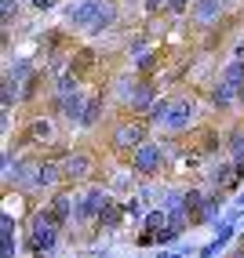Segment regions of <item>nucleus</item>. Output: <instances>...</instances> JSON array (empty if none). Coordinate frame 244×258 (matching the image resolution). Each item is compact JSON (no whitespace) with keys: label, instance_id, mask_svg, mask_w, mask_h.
<instances>
[{"label":"nucleus","instance_id":"nucleus-1","mask_svg":"<svg viewBox=\"0 0 244 258\" xmlns=\"http://www.w3.org/2000/svg\"><path fill=\"white\" fill-rule=\"evenodd\" d=\"M62 233H66V229L51 218V211L40 208L37 215L29 218V226H26L22 247L29 251V258H55V254H59V244H62Z\"/></svg>","mask_w":244,"mask_h":258},{"label":"nucleus","instance_id":"nucleus-2","mask_svg":"<svg viewBox=\"0 0 244 258\" xmlns=\"http://www.w3.org/2000/svg\"><path fill=\"white\" fill-rule=\"evenodd\" d=\"M150 120L146 116H135V113H128L124 120H117L113 124V135H110V146L120 153V157H131V153L142 146V142H150Z\"/></svg>","mask_w":244,"mask_h":258},{"label":"nucleus","instance_id":"nucleus-3","mask_svg":"<svg viewBox=\"0 0 244 258\" xmlns=\"http://www.w3.org/2000/svg\"><path fill=\"white\" fill-rule=\"evenodd\" d=\"M168 157H171V146L150 139V142H142V146H138L131 157H128V160H131L128 167L135 171L138 178H157V175H161V171L168 167Z\"/></svg>","mask_w":244,"mask_h":258},{"label":"nucleus","instance_id":"nucleus-4","mask_svg":"<svg viewBox=\"0 0 244 258\" xmlns=\"http://www.w3.org/2000/svg\"><path fill=\"white\" fill-rule=\"evenodd\" d=\"M197 113H201V102L189 95V91L186 95H175V98H171V106H168V120L161 124V131L179 139L182 131H189V127L197 124Z\"/></svg>","mask_w":244,"mask_h":258},{"label":"nucleus","instance_id":"nucleus-5","mask_svg":"<svg viewBox=\"0 0 244 258\" xmlns=\"http://www.w3.org/2000/svg\"><path fill=\"white\" fill-rule=\"evenodd\" d=\"M113 189L106 185H84L80 193H77V211H73V229H84V226H95L99 222V211H102V204L110 200Z\"/></svg>","mask_w":244,"mask_h":258},{"label":"nucleus","instance_id":"nucleus-6","mask_svg":"<svg viewBox=\"0 0 244 258\" xmlns=\"http://www.w3.org/2000/svg\"><path fill=\"white\" fill-rule=\"evenodd\" d=\"M84 106H88V91H69V95H62V98H51V109H55L66 124H73V127H80V116H84Z\"/></svg>","mask_w":244,"mask_h":258},{"label":"nucleus","instance_id":"nucleus-7","mask_svg":"<svg viewBox=\"0 0 244 258\" xmlns=\"http://www.w3.org/2000/svg\"><path fill=\"white\" fill-rule=\"evenodd\" d=\"M62 171H66V182L69 185H84L95 175V164H91L88 153L77 149V153H66V157H62Z\"/></svg>","mask_w":244,"mask_h":258},{"label":"nucleus","instance_id":"nucleus-8","mask_svg":"<svg viewBox=\"0 0 244 258\" xmlns=\"http://www.w3.org/2000/svg\"><path fill=\"white\" fill-rule=\"evenodd\" d=\"M124 222H128V211H124V200L110 193V200L102 204V211H99V222H95V229H99V233H117L120 226H124Z\"/></svg>","mask_w":244,"mask_h":258},{"label":"nucleus","instance_id":"nucleus-9","mask_svg":"<svg viewBox=\"0 0 244 258\" xmlns=\"http://www.w3.org/2000/svg\"><path fill=\"white\" fill-rule=\"evenodd\" d=\"M99 8H102V0H69V4H66V22L84 33V29L95 22Z\"/></svg>","mask_w":244,"mask_h":258},{"label":"nucleus","instance_id":"nucleus-10","mask_svg":"<svg viewBox=\"0 0 244 258\" xmlns=\"http://www.w3.org/2000/svg\"><path fill=\"white\" fill-rule=\"evenodd\" d=\"M226 4H230V0H193L189 19H193L201 29H208V26H215L222 15H226Z\"/></svg>","mask_w":244,"mask_h":258},{"label":"nucleus","instance_id":"nucleus-11","mask_svg":"<svg viewBox=\"0 0 244 258\" xmlns=\"http://www.w3.org/2000/svg\"><path fill=\"white\" fill-rule=\"evenodd\" d=\"M44 208L51 211V218H55L62 229H69L73 226V211H77V193H55Z\"/></svg>","mask_w":244,"mask_h":258},{"label":"nucleus","instance_id":"nucleus-12","mask_svg":"<svg viewBox=\"0 0 244 258\" xmlns=\"http://www.w3.org/2000/svg\"><path fill=\"white\" fill-rule=\"evenodd\" d=\"M237 98H240V88H233V84H226L222 77L212 84V91H208V106H212L215 113H226V109H233L237 106Z\"/></svg>","mask_w":244,"mask_h":258},{"label":"nucleus","instance_id":"nucleus-13","mask_svg":"<svg viewBox=\"0 0 244 258\" xmlns=\"http://www.w3.org/2000/svg\"><path fill=\"white\" fill-rule=\"evenodd\" d=\"M117 19H120V11H117V0H102V8H99V15H95V22L84 29L88 37H99V33H110L113 26H117Z\"/></svg>","mask_w":244,"mask_h":258},{"label":"nucleus","instance_id":"nucleus-14","mask_svg":"<svg viewBox=\"0 0 244 258\" xmlns=\"http://www.w3.org/2000/svg\"><path fill=\"white\" fill-rule=\"evenodd\" d=\"M0 258H19V236H15L11 211L0 215Z\"/></svg>","mask_w":244,"mask_h":258},{"label":"nucleus","instance_id":"nucleus-15","mask_svg":"<svg viewBox=\"0 0 244 258\" xmlns=\"http://www.w3.org/2000/svg\"><path fill=\"white\" fill-rule=\"evenodd\" d=\"M102 113H106V98H102V91L88 95V106H84V116H80V131H95L102 124Z\"/></svg>","mask_w":244,"mask_h":258},{"label":"nucleus","instance_id":"nucleus-16","mask_svg":"<svg viewBox=\"0 0 244 258\" xmlns=\"http://www.w3.org/2000/svg\"><path fill=\"white\" fill-rule=\"evenodd\" d=\"M51 139H55V124L47 116H37L26 124V142H51Z\"/></svg>","mask_w":244,"mask_h":258},{"label":"nucleus","instance_id":"nucleus-17","mask_svg":"<svg viewBox=\"0 0 244 258\" xmlns=\"http://www.w3.org/2000/svg\"><path fill=\"white\" fill-rule=\"evenodd\" d=\"M157 62H161V47H146V51H138V55L131 58V70L142 73V77H150L157 70Z\"/></svg>","mask_w":244,"mask_h":258},{"label":"nucleus","instance_id":"nucleus-18","mask_svg":"<svg viewBox=\"0 0 244 258\" xmlns=\"http://www.w3.org/2000/svg\"><path fill=\"white\" fill-rule=\"evenodd\" d=\"M161 208L171 215V211H186V189H164V197H161Z\"/></svg>","mask_w":244,"mask_h":258},{"label":"nucleus","instance_id":"nucleus-19","mask_svg":"<svg viewBox=\"0 0 244 258\" xmlns=\"http://www.w3.org/2000/svg\"><path fill=\"white\" fill-rule=\"evenodd\" d=\"M19 11H22V0H0V22H4V29H11Z\"/></svg>","mask_w":244,"mask_h":258},{"label":"nucleus","instance_id":"nucleus-20","mask_svg":"<svg viewBox=\"0 0 244 258\" xmlns=\"http://www.w3.org/2000/svg\"><path fill=\"white\" fill-rule=\"evenodd\" d=\"M168 106H171V98H157V102H153V109L146 113V120H150L153 127H161L164 120H168Z\"/></svg>","mask_w":244,"mask_h":258},{"label":"nucleus","instance_id":"nucleus-21","mask_svg":"<svg viewBox=\"0 0 244 258\" xmlns=\"http://www.w3.org/2000/svg\"><path fill=\"white\" fill-rule=\"evenodd\" d=\"M26 4H29V8H37V11H51V8L59 4V0H26Z\"/></svg>","mask_w":244,"mask_h":258},{"label":"nucleus","instance_id":"nucleus-22","mask_svg":"<svg viewBox=\"0 0 244 258\" xmlns=\"http://www.w3.org/2000/svg\"><path fill=\"white\" fill-rule=\"evenodd\" d=\"M237 106H240V109H244V88H240V98H237Z\"/></svg>","mask_w":244,"mask_h":258}]
</instances>
